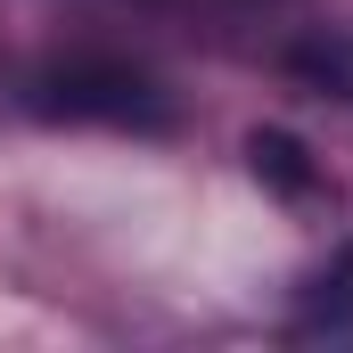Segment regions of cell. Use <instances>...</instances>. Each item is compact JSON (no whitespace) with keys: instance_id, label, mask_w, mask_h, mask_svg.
Masks as SVG:
<instances>
[{"instance_id":"cell-1","label":"cell","mask_w":353,"mask_h":353,"mask_svg":"<svg viewBox=\"0 0 353 353\" xmlns=\"http://www.w3.org/2000/svg\"><path fill=\"white\" fill-rule=\"evenodd\" d=\"M25 107L50 115V123H107V132H173V99L157 74L123 66V58H50Z\"/></svg>"},{"instance_id":"cell-2","label":"cell","mask_w":353,"mask_h":353,"mask_svg":"<svg viewBox=\"0 0 353 353\" xmlns=\"http://www.w3.org/2000/svg\"><path fill=\"white\" fill-rule=\"evenodd\" d=\"M247 157H255V173H263L279 197H312V189H321V173L304 165V148H296L288 132H255V140H247Z\"/></svg>"}]
</instances>
